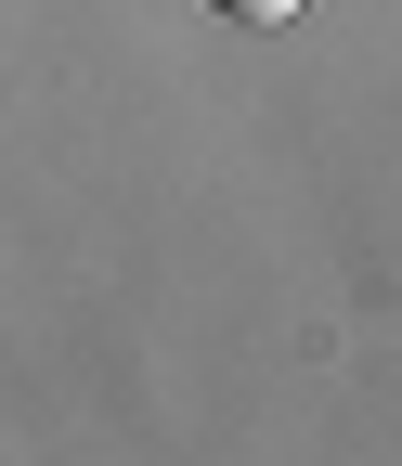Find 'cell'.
Listing matches in <instances>:
<instances>
[{
    "instance_id": "cell-1",
    "label": "cell",
    "mask_w": 402,
    "mask_h": 466,
    "mask_svg": "<svg viewBox=\"0 0 402 466\" xmlns=\"http://www.w3.org/2000/svg\"><path fill=\"white\" fill-rule=\"evenodd\" d=\"M221 14H234V26H285L299 0H221Z\"/></svg>"
}]
</instances>
